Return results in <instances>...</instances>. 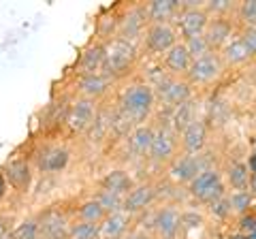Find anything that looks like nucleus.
<instances>
[{"label": "nucleus", "mask_w": 256, "mask_h": 239, "mask_svg": "<svg viewBox=\"0 0 256 239\" xmlns=\"http://www.w3.org/2000/svg\"><path fill=\"white\" fill-rule=\"evenodd\" d=\"M148 26L150 22L146 15V2H132L122 6V18H120V28H118L120 38L139 47Z\"/></svg>", "instance_id": "obj_11"}, {"label": "nucleus", "mask_w": 256, "mask_h": 239, "mask_svg": "<svg viewBox=\"0 0 256 239\" xmlns=\"http://www.w3.org/2000/svg\"><path fill=\"white\" fill-rule=\"evenodd\" d=\"M233 18L239 30L256 26V0H242V2H237Z\"/></svg>", "instance_id": "obj_35"}, {"label": "nucleus", "mask_w": 256, "mask_h": 239, "mask_svg": "<svg viewBox=\"0 0 256 239\" xmlns=\"http://www.w3.org/2000/svg\"><path fill=\"white\" fill-rule=\"evenodd\" d=\"M120 18H122V6H111V9L102 11L96 20V26H94V36L96 41L105 43L109 38L118 36V28H120Z\"/></svg>", "instance_id": "obj_29"}, {"label": "nucleus", "mask_w": 256, "mask_h": 239, "mask_svg": "<svg viewBox=\"0 0 256 239\" xmlns=\"http://www.w3.org/2000/svg\"><path fill=\"white\" fill-rule=\"evenodd\" d=\"M218 54H220V60H222V64L226 66V70L228 68L230 70H239V68L248 66L250 62H254L250 50H248V45L244 43V38L239 36V32L230 38V41L224 45Z\"/></svg>", "instance_id": "obj_22"}, {"label": "nucleus", "mask_w": 256, "mask_h": 239, "mask_svg": "<svg viewBox=\"0 0 256 239\" xmlns=\"http://www.w3.org/2000/svg\"><path fill=\"white\" fill-rule=\"evenodd\" d=\"M111 116H114V105L98 107V114H96L94 122L90 124V128L84 132V139L90 143V146H98V143H105L111 137Z\"/></svg>", "instance_id": "obj_27"}, {"label": "nucleus", "mask_w": 256, "mask_h": 239, "mask_svg": "<svg viewBox=\"0 0 256 239\" xmlns=\"http://www.w3.org/2000/svg\"><path fill=\"white\" fill-rule=\"evenodd\" d=\"M207 239H226V237H207Z\"/></svg>", "instance_id": "obj_44"}, {"label": "nucleus", "mask_w": 256, "mask_h": 239, "mask_svg": "<svg viewBox=\"0 0 256 239\" xmlns=\"http://www.w3.org/2000/svg\"><path fill=\"white\" fill-rule=\"evenodd\" d=\"M203 210L207 214V218L218 222V224H235V214H233V207H230V201H228V192L220 196L218 201L205 205Z\"/></svg>", "instance_id": "obj_31"}, {"label": "nucleus", "mask_w": 256, "mask_h": 239, "mask_svg": "<svg viewBox=\"0 0 256 239\" xmlns=\"http://www.w3.org/2000/svg\"><path fill=\"white\" fill-rule=\"evenodd\" d=\"M137 226V218L126 214L124 210L107 214L98 224V239H124Z\"/></svg>", "instance_id": "obj_18"}, {"label": "nucleus", "mask_w": 256, "mask_h": 239, "mask_svg": "<svg viewBox=\"0 0 256 239\" xmlns=\"http://www.w3.org/2000/svg\"><path fill=\"white\" fill-rule=\"evenodd\" d=\"M220 169H222V178L228 192H233V190H248V186H250V169H248L246 158L235 156L224 162V166H220Z\"/></svg>", "instance_id": "obj_24"}, {"label": "nucleus", "mask_w": 256, "mask_h": 239, "mask_svg": "<svg viewBox=\"0 0 256 239\" xmlns=\"http://www.w3.org/2000/svg\"><path fill=\"white\" fill-rule=\"evenodd\" d=\"M98 107H100V102H96V100L73 96L68 102L66 116H64L62 130L68 137H84V132L90 128V124L94 122L96 114H98Z\"/></svg>", "instance_id": "obj_5"}, {"label": "nucleus", "mask_w": 256, "mask_h": 239, "mask_svg": "<svg viewBox=\"0 0 256 239\" xmlns=\"http://www.w3.org/2000/svg\"><path fill=\"white\" fill-rule=\"evenodd\" d=\"M36 216H38V222H41L43 239H68L70 222H73L68 207L50 205V207H43L41 212H36Z\"/></svg>", "instance_id": "obj_13"}, {"label": "nucleus", "mask_w": 256, "mask_h": 239, "mask_svg": "<svg viewBox=\"0 0 256 239\" xmlns=\"http://www.w3.org/2000/svg\"><path fill=\"white\" fill-rule=\"evenodd\" d=\"M124 239H132V235H126V237H124Z\"/></svg>", "instance_id": "obj_45"}, {"label": "nucleus", "mask_w": 256, "mask_h": 239, "mask_svg": "<svg viewBox=\"0 0 256 239\" xmlns=\"http://www.w3.org/2000/svg\"><path fill=\"white\" fill-rule=\"evenodd\" d=\"M137 184V180L132 178V173L128 169H122V166H116V169H109L102 173V178L96 182V188L100 190H109V192L122 194L126 196L130 190Z\"/></svg>", "instance_id": "obj_25"}, {"label": "nucleus", "mask_w": 256, "mask_h": 239, "mask_svg": "<svg viewBox=\"0 0 256 239\" xmlns=\"http://www.w3.org/2000/svg\"><path fill=\"white\" fill-rule=\"evenodd\" d=\"M182 9V0H150L146 2V15L150 24H173Z\"/></svg>", "instance_id": "obj_28"}, {"label": "nucleus", "mask_w": 256, "mask_h": 239, "mask_svg": "<svg viewBox=\"0 0 256 239\" xmlns=\"http://www.w3.org/2000/svg\"><path fill=\"white\" fill-rule=\"evenodd\" d=\"M158 196H160V184H156V182H137L134 188L124 196L122 210L137 218L158 203Z\"/></svg>", "instance_id": "obj_15"}, {"label": "nucleus", "mask_w": 256, "mask_h": 239, "mask_svg": "<svg viewBox=\"0 0 256 239\" xmlns=\"http://www.w3.org/2000/svg\"><path fill=\"white\" fill-rule=\"evenodd\" d=\"M203 109H205L203 100L192 96L190 100L182 102L180 107H175V109L169 111V120H166V124H169V128L180 137V134L186 130L192 122H196V120L203 118Z\"/></svg>", "instance_id": "obj_17"}, {"label": "nucleus", "mask_w": 256, "mask_h": 239, "mask_svg": "<svg viewBox=\"0 0 256 239\" xmlns=\"http://www.w3.org/2000/svg\"><path fill=\"white\" fill-rule=\"evenodd\" d=\"M184 45H186V50L190 54V58L192 60H196V58H203L205 54H210V43H207V38L205 34H198V36H192V38H186V41H182Z\"/></svg>", "instance_id": "obj_39"}, {"label": "nucleus", "mask_w": 256, "mask_h": 239, "mask_svg": "<svg viewBox=\"0 0 256 239\" xmlns=\"http://www.w3.org/2000/svg\"><path fill=\"white\" fill-rule=\"evenodd\" d=\"M207 214L201 207H182V239H188L192 230H201L207 224Z\"/></svg>", "instance_id": "obj_32"}, {"label": "nucleus", "mask_w": 256, "mask_h": 239, "mask_svg": "<svg viewBox=\"0 0 256 239\" xmlns=\"http://www.w3.org/2000/svg\"><path fill=\"white\" fill-rule=\"evenodd\" d=\"M6 196H9V184H6L4 175H2V171H0V203H2Z\"/></svg>", "instance_id": "obj_41"}, {"label": "nucleus", "mask_w": 256, "mask_h": 239, "mask_svg": "<svg viewBox=\"0 0 256 239\" xmlns=\"http://www.w3.org/2000/svg\"><path fill=\"white\" fill-rule=\"evenodd\" d=\"M70 156L73 154H70L66 143L52 141V143H43L41 148H36L30 158H32V164H34V169L38 173L56 175V173H62L68 166Z\"/></svg>", "instance_id": "obj_8"}, {"label": "nucleus", "mask_w": 256, "mask_h": 239, "mask_svg": "<svg viewBox=\"0 0 256 239\" xmlns=\"http://www.w3.org/2000/svg\"><path fill=\"white\" fill-rule=\"evenodd\" d=\"M228 192L226 184L222 178V169L220 166H210L203 173L196 175V180H192L186 186V196L192 198L196 205H210L214 201H218L220 196Z\"/></svg>", "instance_id": "obj_3"}, {"label": "nucleus", "mask_w": 256, "mask_h": 239, "mask_svg": "<svg viewBox=\"0 0 256 239\" xmlns=\"http://www.w3.org/2000/svg\"><path fill=\"white\" fill-rule=\"evenodd\" d=\"M70 216L73 220H79V222H92V224H100L102 218L107 216L105 210L94 201L92 196H86L82 201H75L73 207H68Z\"/></svg>", "instance_id": "obj_30"}, {"label": "nucleus", "mask_w": 256, "mask_h": 239, "mask_svg": "<svg viewBox=\"0 0 256 239\" xmlns=\"http://www.w3.org/2000/svg\"><path fill=\"white\" fill-rule=\"evenodd\" d=\"M210 20L212 18L205 11V6H182L173 20V26L180 34V41H186V38L205 34Z\"/></svg>", "instance_id": "obj_14"}, {"label": "nucleus", "mask_w": 256, "mask_h": 239, "mask_svg": "<svg viewBox=\"0 0 256 239\" xmlns=\"http://www.w3.org/2000/svg\"><path fill=\"white\" fill-rule=\"evenodd\" d=\"M210 146V126L201 118L192 122L186 130L180 134V152L182 154H203Z\"/></svg>", "instance_id": "obj_19"}, {"label": "nucleus", "mask_w": 256, "mask_h": 239, "mask_svg": "<svg viewBox=\"0 0 256 239\" xmlns=\"http://www.w3.org/2000/svg\"><path fill=\"white\" fill-rule=\"evenodd\" d=\"M224 73H226V66L222 64L220 54L210 52L203 58L192 60L190 70L186 73V82L194 90H205V88H212L216 82H220Z\"/></svg>", "instance_id": "obj_7"}, {"label": "nucleus", "mask_w": 256, "mask_h": 239, "mask_svg": "<svg viewBox=\"0 0 256 239\" xmlns=\"http://www.w3.org/2000/svg\"><path fill=\"white\" fill-rule=\"evenodd\" d=\"M116 107L126 114L134 124L150 122L156 111V94L143 79L134 75L132 79L124 82V86L118 90Z\"/></svg>", "instance_id": "obj_1"}, {"label": "nucleus", "mask_w": 256, "mask_h": 239, "mask_svg": "<svg viewBox=\"0 0 256 239\" xmlns=\"http://www.w3.org/2000/svg\"><path fill=\"white\" fill-rule=\"evenodd\" d=\"M6 239H9V237H6Z\"/></svg>", "instance_id": "obj_46"}, {"label": "nucleus", "mask_w": 256, "mask_h": 239, "mask_svg": "<svg viewBox=\"0 0 256 239\" xmlns=\"http://www.w3.org/2000/svg\"><path fill=\"white\" fill-rule=\"evenodd\" d=\"M160 64H162L166 73L173 75V77H186V73L190 70V64H192V58L186 50V45L180 41L160 58Z\"/></svg>", "instance_id": "obj_26"}, {"label": "nucleus", "mask_w": 256, "mask_h": 239, "mask_svg": "<svg viewBox=\"0 0 256 239\" xmlns=\"http://www.w3.org/2000/svg\"><path fill=\"white\" fill-rule=\"evenodd\" d=\"M178 156H180V137L171 128H166V126H156V134L150 146L146 160L166 169Z\"/></svg>", "instance_id": "obj_12"}, {"label": "nucleus", "mask_w": 256, "mask_h": 239, "mask_svg": "<svg viewBox=\"0 0 256 239\" xmlns=\"http://www.w3.org/2000/svg\"><path fill=\"white\" fill-rule=\"evenodd\" d=\"M228 201H230V207H233V214L237 220L239 216H246L248 212L254 210L256 198L252 196L250 190H233V192H228Z\"/></svg>", "instance_id": "obj_34"}, {"label": "nucleus", "mask_w": 256, "mask_h": 239, "mask_svg": "<svg viewBox=\"0 0 256 239\" xmlns=\"http://www.w3.org/2000/svg\"><path fill=\"white\" fill-rule=\"evenodd\" d=\"M2 171L6 184L13 192H18L22 196H26L30 190H32V184H34V164H32V158L26 156V154H13L9 156L6 160L0 166Z\"/></svg>", "instance_id": "obj_6"}, {"label": "nucleus", "mask_w": 256, "mask_h": 239, "mask_svg": "<svg viewBox=\"0 0 256 239\" xmlns=\"http://www.w3.org/2000/svg\"><path fill=\"white\" fill-rule=\"evenodd\" d=\"M154 134H156V126L152 122L137 124L132 128V132L126 137V152L134 158H143V160H146L150 146H152V141H154Z\"/></svg>", "instance_id": "obj_23"}, {"label": "nucleus", "mask_w": 256, "mask_h": 239, "mask_svg": "<svg viewBox=\"0 0 256 239\" xmlns=\"http://www.w3.org/2000/svg\"><path fill=\"white\" fill-rule=\"evenodd\" d=\"M246 160H248V169H250V173H256V152H250V156H248Z\"/></svg>", "instance_id": "obj_42"}, {"label": "nucleus", "mask_w": 256, "mask_h": 239, "mask_svg": "<svg viewBox=\"0 0 256 239\" xmlns=\"http://www.w3.org/2000/svg\"><path fill=\"white\" fill-rule=\"evenodd\" d=\"M154 94H156V107L160 109H175L180 107L182 102L190 100L192 96H196V90L192 88L186 77H166L162 84L154 88Z\"/></svg>", "instance_id": "obj_10"}, {"label": "nucleus", "mask_w": 256, "mask_h": 239, "mask_svg": "<svg viewBox=\"0 0 256 239\" xmlns=\"http://www.w3.org/2000/svg\"><path fill=\"white\" fill-rule=\"evenodd\" d=\"M175 43H180V34L175 26L169 24H150L143 32L139 50L146 52L150 58H162Z\"/></svg>", "instance_id": "obj_9"}, {"label": "nucleus", "mask_w": 256, "mask_h": 239, "mask_svg": "<svg viewBox=\"0 0 256 239\" xmlns=\"http://www.w3.org/2000/svg\"><path fill=\"white\" fill-rule=\"evenodd\" d=\"M105 50V64H102V73L109 75L116 84L128 82L130 77H134L139 68V58L141 50L137 45L124 41L120 36H114L109 41L102 43Z\"/></svg>", "instance_id": "obj_2"}, {"label": "nucleus", "mask_w": 256, "mask_h": 239, "mask_svg": "<svg viewBox=\"0 0 256 239\" xmlns=\"http://www.w3.org/2000/svg\"><path fill=\"white\" fill-rule=\"evenodd\" d=\"M237 32H239V28L235 24V18H212L210 24H207L205 38L210 43L212 52H220Z\"/></svg>", "instance_id": "obj_21"}, {"label": "nucleus", "mask_w": 256, "mask_h": 239, "mask_svg": "<svg viewBox=\"0 0 256 239\" xmlns=\"http://www.w3.org/2000/svg\"><path fill=\"white\" fill-rule=\"evenodd\" d=\"M13 224H15L13 216H9V214H2V212H0V239H6V237H9Z\"/></svg>", "instance_id": "obj_40"}, {"label": "nucleus", "mask_w": 256, "mask_h": 239, "mask_svg": "<svg viewBox=\"0 0 256 239\" xmlns=\"http://www.w3.org/2000/svg\"><path fill=\"white\" fill-rule=\"evenodd\" d=\"M96 203H98L105 214H114V212H120L124 207V196L122 194H116V192H109V190H100L96 188L94 192L90 194Z\"/></svg>", "instance_id": "obj_36"}, {"label": "nucleus", "mask_w": 256, "mask_h": 239, "mask_svg": "<svg viewBox=\"0 0 256 239\" xmlns=\"http://www.w3.org/2000/svg\"><path fill=\"white\" fill-rule=\"evenodd\" d=\"M68 239H98V224L73 220V222H70Z\"/></svg>", "instance_id": "obj_38"}, {"label": "nucleus", "mask_w": 256, "mask_h": 239, "mask_svg": "<svg viewBox=\"0 0 256 239\" xmlns=\"http://www.w3.org/2000/svg\"><path fill=\"white\" fill-rule=\"evenodd\" d=\"M203 6L210 13V18H233L237 2L233 0H205Z\"/></svg>", "instance_id": "obj_37"}, {"label": "nucleus", "mask_w": 256, "mask_h": 239, "mask_svg": "<svg viewBox=\"0 0 256 239\" xmlns=\"http://www.w3.org/2000/svg\"><path fill=\"white\" fill-rule=\"evenodd\" d=\"M210 166H218V164L207 154V150L203 154H182L180 152V156L166 166V180L180 188H186L192 180H196L198 173H203Z\"/></svg>", "instance_id": "obj_4"}, {"label": "nucleus", "mask_w": 256, "mask_h": 239, "mask_svg": "<svg viewBox=\"0 0 256 239\" xmlns=\"http://www.w3.org/2000/svg\"><path fill=\"white\" fill-rule=\"evenodd\" d=\"M41 222H38L36 214H28L26 218H22L20 222H15L9 239H41Z\"/></svg>", "instance_id": "obj_33"}, {"label": "nucleus", "mask_w": 256, "mask_h": 239, "mask_svg": "<svg viewBox=\"0 0 256 239\" xmlns=\"http://www.w3.org/2000/svg\"><path fill=\"white\" fill-rule=\"evenodd\" d=\"M116 82L105 73H94V75H84V77H75L73 82V92L75 96L82 98H90L96 102H102L111 92L116 90Z\"/></svg>", "instance_id": "obj_16"}, {"label": "nucleus", "mask_w": 256, "mask_h": 239, "mask_svg": "<svg viewBox=\"0 0 256 239\" xmlns=\"http://www.w3.org/2000/svg\"><path fill=\"white\" fill-rule=\"evenodd\" d=\"M248 190H250L252 196L256 198V173H250V186H248Z\"/></svg>", "instance_id": "obj_43"}, {"label": "nucleus", "mask_w": 256, "mask_h": 239, "mask_svg": "<svg viewBox=\"0 0 256 239\" xmlns=\"http://www.w3.org/2000/svg\"><path fill=\"white\" fill-rule=\"evenodd\" d=\"M102 64H105V50L102 43L92 38L82 52L75 62V77H84V75H94V73H102Z\"/></svg>", "instance_id": "obj_20"}]
</instances>
